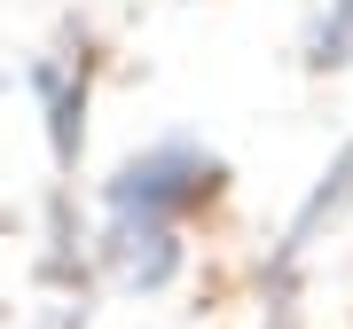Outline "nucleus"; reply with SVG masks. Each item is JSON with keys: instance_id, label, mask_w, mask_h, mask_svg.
<instances>
[{"instance_id": "1", "label": "nucleus", "mask_w": 353, "mask_h": 329, "mask_svg": "<svg viewBox=\"0 0 353 329\" xmlns=\"http://www.w3.org/2000/svg\"><path fill=\"white\" fill-rule=\"evenodd\" d=\"M220 189V157L196 149V141H157V149L126 157L110 173V220H173V212H196L204 196Z\"/></svg>"}, {"instance_id": "2", "label": "nucleus", "mask_w": 353, "mask_h": 329, "mask_svg": "<svg viewBox=\"0 0 353 329\" xmlns=\"http://www.w3.org/2000/svg\"><path fill=\"white\" fill-rule=\"evenodd\" d=\"M102 275H110L118 290H134V298L165 290V282L181 275L173 220H110V235H102Z\"/></svg>"}, {"instance_id": "3", "label": "nucleus", "mask_w": 353, "mask_h": 329, "mask_svg": "<svg viewBox=\"0 0 353 329\" xmlns=\"http://www.w3.org/2000/svg\"><path fill=\"white\" fill-rule=\"evenodd\" d=\"M345 212H353V149H345V157L322 173V189L306 196V212H299V220H290V235H283V259H299L306 243H314L322 228H338Z\"/></svg>"}, {"instance_id": "4", "label": "nucleus", "mask_w": 353, "mask_h": 329, "mask_svg": "<svg viewBox=\"0 0 353 329\" xmlns=\"http://www.w3.org/2000/svg\"><path fill=\"white\" fill-rule=\"evenodd\" d=\"M32 87H39V102H48V141H55V157L71 164V157H79V134H87V126H79V118H87V87H79L63 63H39Z\"/></svg>"}]
</instances>
